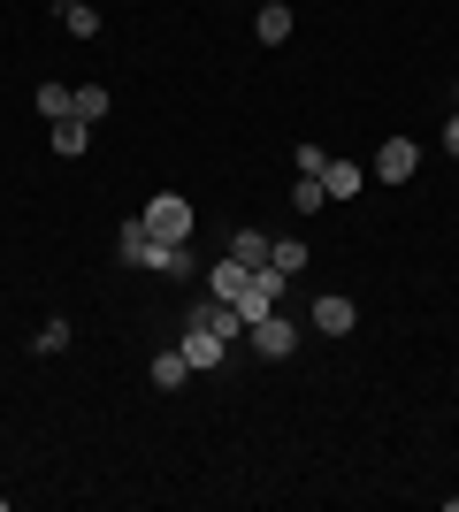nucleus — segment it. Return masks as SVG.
<instances>
[{
	"label": "nucleus",
	"mask_w": 459,
	"mask_h": 512,
	"mask_svg": "<svg viewBox=\"0 0 459 512\" xmlns=\"http://www.w3.org/2000/svg\"><path fill=\"white\" fill-rule=\"evenodd\" d=\"M245 344H253L261 360H291V344H299V329H291L284 314H261V321H245Z\"/></svg>",
	"instance_id": "obj_1"
},
{
	"label": "nucleus",
	"mask_w": 459,
	"mask_h": 512,
	"mask_svg": "<svg viewBox=\"0 0 459 512\" xmlns=\"http://www.w3.org/2000/svg\"><path fill=\"white\" fill-rule=\"evenodd\" d=\"M276 299H284V276H276V268H253V276H245V291H238V314L261 321V314H276Z\"/></svg>",
	"instance_id": "obj_2"
},
{
	"label": "nucleus",
	"mask_w": 459,
	"mask_h": 512,
	"mask_svg": "<svg viewBox=\"0 0 459 512\" xmlns=\"http://www.w3.org/2000/svg\"><path fill=\"white\" fill-rule=\"evenodd\" d=\"M184 360H192V375L199 367H230V344L215 337V329H199V321H184V344H176Z\"/></svg>",
	"instance_id": "obj_3"
},
{
	"label": "nucleus",
	"mask_w": 459,
	"mask_h": 512,
	"mask_svg": "<svg viewBox=\"0 0 459 512\" xmlns=\"http://www.w3.org/2000/svg\"><path fill=\"white\" fill-rule=\"evenodd\" d=\"M146 230H153V237H192V199L161 192V199L146 207Z\"/></svg>",
	"instance_id": "obj_4"
},
{
	"label": "nucleus",
	"mask_w": 459,
	"mask_h": 512,
	"mask_svg": "<svg viewBox=\"0 0 459 512\" xmlns=\"http://www.w3.org/2000/svg\"><path fill=\"white\" fill-rule=\"evenodd\" d=\"M414 169H421L414 138H383V146H375V176H383V184H406Z\"/></svg>",
	"instance_id": "obj_5"
},
{
	"label": "nucleus",
	"mask_w": 459,
	"mask_h": 512,
	"mask_svg": "<svg viewBox=\"0 0 459 512\" xmlns=\"http://www.w3.org/2000/svg\"><path fill=\"white\" fill-rule=\"evenodd\" d=\"M352 321H360V306H352L345 291H329V299H314V329H322V337H352Z\"/></svg>",
	"instance_id": "obj_6"
},
{
	"label": "nucleus",
	"mask_w": 459,
	"mask_h": 512,
	"mask_svg": "<svg viewBox=\"0 0 459 512\" xmlns=\"http://www.w3.org/2000/svg\"><path fill=\"white\" fill-rule=\"evenodd\" d=\"M146 268H161V276H192V245H184V237H153Z\"/></svg>",
	"instance_id": "obj_7"
},
{
	"label": "nucleus",
	"mask_w": 459,
	"mask_h": 512,
	"mask_svg": "<svg viewBox=\"0 0 459 512\" xmlns=\"http://www.w3.org/2000/svg\"><path fill=\"white\" fill-rule=\"evenodd\" d=\"M360 184H368V169H360V161H329V169H322V192H329V199H352Z\"/></svg>",
	"instance_id": "obj_8"
},
{
	"label": "nucleus",
	"mask_w": 459,
	"mask_h": 512,
	"mask_svg": "<svg viewBox=\"0 0 459 512\" xmlns=\"http://www.w3.org/2000/svg\"><path fill=\"white\" fill-rule=\"evenodd\" d=\"M115 253L131 260V268H146V253H153V230H146V214H138V222H123V230H115Z\"/></svg>",
	"instance_id": "obj_9"
},
{
	"label": "nucleus",
	"mask_w": 459,
	"mask_h": 512,
	"mask_svg": "<svg viewBox=\"0 0 459 512\" xmlns=\"http://www.w3.org/2000/svg\"><path fill=\"white\" fill-rule=\"evenodd\" d=\"M268 245H276V237H261V230H238V237H230V260H238V268H268Z\"/></svg>",
	"instance_id": "obj_10"
},
{
	"label": "nucleus",
	"mask_w": 459,
	"mask_h": 512,
	"mask_svg": "<svg viewBox=\"0 0 459 512\" xmlns=\"http://www.w3.org/2000/svg\"><path fill=\"white\" fill-rule=\"evenodd\" d=\"M153 383H161V390H184V383H192V360H184V352L169 344V352L153 360Z\"/></svg>",
	"instance_id": "obj_11"
},
{
	"label": "nucleus",
	"mask_w": 459,
	"mask_h": 512,
	"mask_svg": "<svg viewBox=\"0 0 459 512\" xmlns=\"http://www.w3.org/2000/svg\"><path fill=\"white\" fill-rule=\"evenodd\" d=\"M253 31H261L268 46H284V39H291V8H284V0H268L261 16H253Z\"/></svg>",
	"instance_id": "obj_12"
},
{
	"label": "nucleus",
	"mask_w": 459,
	"mask_h": 512,
	"mask_svg": "<svg viewBox=\"0 0 459 512\" xmlns=\"http://www.w3.org/2000/svg\"><path fill=\"white\" fill-rule=\"evenodd\" d=\"M245 276H253V268H238V260L222 253V260H215V276H207V283H215V299H230V306H238V291H245Z\"/></svg>",
	"instance_id": "obj_13"
},
{
	"label": "nucleus",
	"mask_w": 459,
	"mask_h": 512,
	"mask_svg": "<svg viewBox=\"0 0 459 512\" xmlns=\"http://www.w3.org/2000/svg\"><path fill=\"white\" fill-rule=\"evenodd\" d=\"M39 115H46V123H62V115H77V92L46 77V85H39Z\"/></svg>",
	"instance_id": "obj_14"
},
{
	"label": "nucleus",
	"mask_w": 459,
	"mask_h": 512,
	"mask_svg": "<svg viewBox=\"0 0 459 512\" xmlns=\"http://www.w3.org/2000/svg\"><path fill=\"white\" fill-rule=\"evenodd\" d=\"M85 138H92V130L77 123V115H62V123H54V153H62V161H77V153H85Z\"/></svg>",
	"instance_id": "obj_15"
},
{
	"label": "nucleus",
	"mask_w": 459,
	"mask_h": 512,
	"mask_svg": "<svg viewBox=\"0 0 459 512\" xmlns=\"http://www.w3.org/2000/svg\"><path fill=\"white\" fill-rule=\"evenodd\" d=\"M62 31H69V39H92V31H100V16H92L85 0H69V8H62Z\"/></svg>",
	"instance_id": "obj_16"
},
{
	"label": "nucleus",
	"mask_w": 459,
	"mask_h": 512,
	"mask_svg": "<svg viewBox=\"0 0 459 512\" xmlns=\"http://www.w3.org/2000/svg\"><path fill=\"white\" fill-rule=\"evenodd\" d=\"M268 268H276V276H299V268H306V245H299V237H291V245H268Z\"/></svg>",
	"instance_id": "obj_17"
},
{
	"label": "nucleus",
	"mask_w": 459,
	"mask_h": 512,
	"mask_svg": "<svg viewBox=\"0 0 459 512\" xmlns=\"http://www.w3.org/2000/svg\"><path fill=\"white\" fill-rule=\"evenodd\" d=\"M108 115V85H77V123H100Z\"/></svg>",
	"instance_id": "obj_18"
},
{
	"label": "nucleus",
	"mask_w": 459,
	"mask_h": 512,
	"mask_svg": "<svg viewBox=\"0 0 459 512\" xmlns=\"http://www.w3.org/2000/svg\"><path fill=\"white\" fill-rule=\"evenodd\" d=\"M322 176H299V184H291V207H299V214H314V207H322Z\"/></svg>",
	"instance_id": "obj_19"
},
{
	"label": "nucleus",
	"mask_w": 459,
	"mask_h": 512,
	"mask_svg": "<svg viewBox=\"0 0 459 512\" xmlns=\"http://www.w3.org/2000/svg\"><path fill=\"white\" fill-rule=\"evenodd\" d=\"M444 153H452V161H459V115H452V123H444Z\"/></svg>",
	"instance_id": "obj_20"
},
{
	"label": "nucleus",
	"mask_w": 459,
	"mask_h": 512,
	"mask_svg": "<svg viewBox=\"0 0 459 512\" xmlns=\"http://www.w3.org/2000/svg\"><path fill=\"white\" fill-rule=\"evenodd\" d=\"M452 100H459V85H452Z\"/></svg>",
	"instance_id": "obj_21"
},
{
	"label": "nucleus",
	"mask_w": 459,
	"mask_h": 512,
	"mask_svg": "<svg viewBox=\"0 0 459 512\" xmlns=\"http://www.w3.org/2000/svg\"><path fill=\"white\" fill-rule=\"evenodd\" d=\"M62 8H69V0H62Z\"/></svg>",
	"instance_id": "obj_22"
}]
</instances>
